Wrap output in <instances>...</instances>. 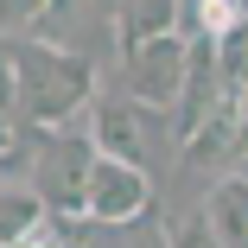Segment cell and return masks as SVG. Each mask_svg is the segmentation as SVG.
Returning a JSON list of instances; mask_svg holds the SVG:
<instances>
[{"mask_svg":"<svg viewBox=\"0 0 248 248\" xmlns=\"http://www.w3.org/2000/svg\"><path fill=\"white\" fill-rule=\"evenodd\" d=\"M0 58H7V70H13L19 115L32 127H64L83 102H95V64H89V51H70V45H51V38H7Z\"/></svg>","mask_w":248,"mask_h":248,"instance_id":"6da1fadb","label":"cell"},{"mask_svg":"<svg viewBox=\"0 0 248 248\" xmlns=\"http://www.w3.org/2000/svg\"><path fill=\"white\" fill-rule=\"evenodd\" d=\"M89 172H95V140L70 134V127H45L26 185L38 191V204L51 210L58 223H70V217L89 210Z\"/></svg>","mask_w":248,"mask_h":248,"instance_id":"7a4b0ae2","label":"cell"},{"mask_svg":"<svg viewBox=\"0 0 248 248\" xmlns=\"http://www.w3.org/2000/svg\"><path fill=\"white\" fill-rule=\"evenodd\" d=\"M166 134H172V115L140 108L134 95H102V102H95L89 140H95V153H102V159H121V166H140V172H146V166L159 159Z\"/></svg>","mask_w":248,"mask_h":248,"instance_id":"3957f363","label":"cell"},{"mask_svg":"<svg viewBox=\"0 0 248 248\" xmlns=\"http://www.w3.org/2000/svg\"><path fill=\"white\" fill-rule=\"evenodd\" d=\"M185 51L191 45L172 32V38H146L134 51H121V95H134L140 108H159L172 115L178 102V83H185Z\"/></svg>","mask_w":248,"mask_h":248,"instance_id":"277c9868","label":"cell"},{"mask_svg":"<svg viewBox=\"0 0 248 248\" xmlns=\"http://www.w3.org/2000/svg\"><path fill=\"white\" fill-rule=\"evenodd\" d=\"M185 83H178V102H172V140H191L223 102H229V83H223V58H217V38H185Z\"/></svg>","mask_w":248,"mask_h":248,"instance_id":"5b68a950","label":"cell"},{"mask_svg":"<svg viewBox=\"0 0 248 248\" xmlns=\"http://www.w3.org/2000/svg\"><path fill=\"white\" fill-rule=\"evenodd\" d=\"M146 210H153V178H146L140 166H121V159H102L95 153V172H89V223L102 229H127L140 223Z\"/></svg>","mask_w":248,"mask_h":248,"instance_id":"8992f818","label":"cell"},{"mask_svg":"<svg viewBox=\"0 0 248 248\" xmlns=\"http://www.w3.org/2000/svg\"><path fill=\"white\" fill-rule=\"evenodd\" d=\"M178 32V0H115V45L134 51L146 38H172Z\"/></svg>","mask_w":248,"mask_h":248,"instance_id":"52a82bcc","label":"cell"},{"mask_svg":"<svg viewBox=\"0 0 248 248\" xmlns=\"http://www.w3.org/2000/svg\"><path fill=\"white\" fill-rule=\"evenodd\" d=\"M204 217H210L223 248H248V185L242 178H217L210 197H204Z\"/></svg>","mask_w":248,"mask_h":248,"instance_id":"ba28073f","label":"cell"},{"mask_svg":"<svg viewBox=\"0 0 248 248\" xmlns=\"http://www.w3.org/2000/svg\"><path fill=\"white\" fill-rule=\"evenodd\" d=\"M45 217H51V210L38 204L32 185H0V248H19Z\"/></svg>","mask_w":248,"mask_h":248,"instance_id":"9c48e42d","label":"cell"},{"mask_svg":"<svg viewBox=\"0 0 248 248\" xmlns=\"http://www.w3.org/2000/svg\"><path fill=\"white\" fill-rule=\"evenodd\" d=\"M242 19V0H178V38H223Z\"/></svg>","mask_w":248,"mask_h":248,"instance_id":"30bf717a","label":"cell"},{"mask_svg":"<svg viewBox=\"0 0 248 248\" xmlns=\"http://www.w3.org/2000/svg\"><path fill=\"white\" fill-rule=\"evenodd\" d=\"M217 58H223V83H229V95H242V89H248V19H235V26L217 38Z\"/></svg>","mask_w":248,"mask_h":248,"instance_id":"8fae6325","label":"cell"},{"mask_svg":"<svg viewBox=\"0 0 248 248\" xmlns=\"http://www.w3.org/2000/svg\"><path fill=\"white\" fill-rule=\"evenodd\" d=\"M45 13H51V0H0V45L26 38L32 26H45Z\"/></svg>","mask_w":248,"mask_h":248,"instance_id":"7c38bea8","label":"cell"},{"mask_svg":"<svg viewBox=\"0 0 248 248\" xmlns=\"http://www.w3.org/2000/svg\"><path fill=\"white\" fill-rule=\"evenodd\" d=\"M166 248H223V242H217V229H210V217L197 210V217H185V223H178V235H172Z\"/></svg>","mask_w":248,"mask_h":248,"instance_id":"4fadbf2b","label":"cell"},{"mask_svg":"<svg viewBox=\"0 0 248 248\" xmlns=\"http://www.w3.org/2000/svg\"><path fill=\"white\" fill-rule=\"evenodd\" d=\"M235 178H242V185H248V159H242V172H235Z\"/></svg>","mask_w":248,"mask_h":248,"instance_id":"5bb4252c","label":"cell"}]
</instances>
